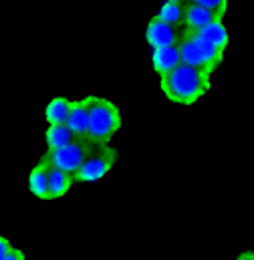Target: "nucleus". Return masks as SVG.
Wrapping results in <instances>:
<instances>
[{
	"label": "nucleus",
	"mask_w": 254,
	"mask_h": 260,
	"mask_svg": "<svg viewBox=\"0 0 254 260\" xmlns=\"http://www.w3.org/2000/svg\"><path fill=\"white\" fill-rule=\"evenodd\" d=\"M51 161L45 155L28 174V192L39 200H51V184H49Z\"/></svg>",
	"instance_id": "obj_7"
},
{
	"label": "nucleus",
	"mask_w": 254,
	"mask_h": 260,
	"mask_svg": "<svg viewBox=\"0 0 254 260\" xmlns=\"http://www.w3.org/2000/svg\"><path fill=\"white\" fill-rule=\"evenodd\" d=\"M198 35H200L204 41H208L210 45H214L216 49H222V51H226L228 41H230L228 28H226V24H224V20H222V18L212 20V22H210L208 26H204Z\"/></svg>",
	"instance_id": "obj_11"
},
{
	"label": "nucleus",
	"mask_w": 254,
	"mask_h": 260,
	"mask_svg": "<svg viewBox=\"0 0 254 260\" xmlns=\"http://www.w3.org/2000/svg\"><path fill=\"white\" fill-rule=\"evenodd\" d=\"M75 137V133L69 129V125H49V129L45 131V143H47V149L53 151V149H59L67 143H71Z\"/></svg>",
	"instance_id": "obj_14"
},
{
	"label": "nucleus",
	"mask_w": 254,
	"mask_h": 260,
	"mask_svg": "<svg viewBox=\"0 0 254 260\" xmlns=\"http://www.w3.org/2000/svg\"><path fill=\"white\" fill-rule=\"evenodd\" d=\"M224 18L222 14H216L200 4L186 2V14H184V32H200L204 26H208L212 20Z\"/></svg>",
	"instance_id": "obj_8"
},
{
	"label": "nucleus",
	"mask_w": 254,
	"mask_h": 260,
	"mask_svg": "<svg viewBox=\"0 0 254 260\" xmlns=\"http://www.w3.org/2000/svg\"><path fill=\"white\" fill-rule=\"evenodd\" d=\"M164 2H176V4H186L188 0H164Z\"/></svg>",
	"instance_id": "obj_20"
},
{
	"label": "nucleus",
	"mask_w": 254,
	"mask_h": 260,
	"mask_svg": "<svg viewBox=\"0 0 254 260\" xmlns=\"http://www.w3.org/2000/svg\"><path fill=\"white\" fill-rule=\"evenodd\" d=\"M180 65H182V55H180L178 45L176 47H164V49L151 51V67H153V71L160 77L168 75L170 71H174L176 67Z\"/></svg>",
	"instance_id": "obj_9"
},
{
	"label": "nucleus",
	"mask_w": 254,
	"mask_h": 260,
	"mask_svg": "<svg viewBox=\"0 0 254 260\" xmlns=\"http://www.w3.org/2000/svg\"><path fill=\"white\" fill-rule=\"evenodd\" d=\"M178 49L182 55V63L206 69L210 73H214L224 59V51L204 41L198 32H184L178 43Z\"/></svg>",
	"instance_id": "obj_3"
},
{
	"label": "nucleus",
	"mask_w": 254,
	"mask_h": 260,
	"mask_svg": "<svg viewBox=\"0 0 254 260\" xmlns=\"http://www.w3.org/2000/svg\"><path fill=\"white\" fill-rule=\"evenodd\" d=\"M67 125H69V129L75 133V137L89 139V109H87L85 97L79 99V101H73Z\"/></svg>",
	"instance_id": "obj_10"
},
{
	"label": "nucleus",
	"mask_w": 254,
	"mask_h": 260,
	"mask_svg": "<svg viewBox=\"0 0 254 260\" xmlns=\"http://www.w3.org/2000/svg\"><path fill=\"white\" fill-rule=\"evenodd\" d=\"M184 14H186V4H176V2H162L157 8V18L184 28Z\"/></svg>",
	"instance_id": "obj_15"
},
{
	"label": "nucleus",
	"mask_w": 254,
	"mask_h": 260,
	"mask_svg": "<svg viewBox=\"0 0 254 260\" xmlns=\"http://www.w3.org/2000/svg\"><path fill=\"white\" fill-rule=\"evenodd\" d=\"M182 35H184V28L174 26V24H170V22L157 18V16H153V18L147 22L145 32H143L145 43H147L153 51H155V49H164V47H176V45L180 43Z\"/></svg>",
	"instance_id": "obj_6"
},
{
	"label": "nucleus",
	"mask_w": 254,
	"mask_h": 260,
	"mask_svg": "<svg viewBox=\"0 0 254 260\" xmlns=\"http://www.w3.org/2000/svg\"><path fill=\"white\" fill-rule=\"evenodd\" d=\"M188 2L200 4V6H204V8H208V10L216 12V14H222V16L228 10V0H188Z\"/></svg>",
	"instance_id": "obj_16"
},
{
	"label": "nucleus",
	"mask_w": 254,
	"mask_h": 260,
	"mask_svg": "<svg viewBox=\"0 0 254 260\" xmlns=\"http://www.w3.org/2000/svg\"><path fill=\"white\" fill-rule=\"evenodd\" d=\"M236 260H254V252H242V254H238Z\"/></svg>",
	"instance_id": "obj_19"
},
{
	"label": "nucleus",
	"mask_w": 254,
	"mask_h": 260,
	"mask_svg": "<svg viewBox=\"0 0 254 260\" xmlns=\"http://www.w3.org/2000/svg\"><path fill=\"white\" fill-rule=\"evenodd\" d=\"M71 105L73 101H69L67 97H55L47 103L45 107V119L49 125H63L69 119V113H71Z\"/></svg>",
	"instance_id": "obj_13"
},
{
	"label": "nucleus",
	"mask_w": 254,
	"mask_h": 260,
	"mask_svg": "<svg viewBox=\"0 0 254 260\" xmlns=\"http://www.w3.org/2000/svg\"><path fill=\"white\" fill-rule=\"evenodd\" d=\"M0 260H26V256H24L22 250H12L10 254H6L4 258H0Z\"/></svg>",
	"instance_id": "obj_18"
},
{
	"label": "nucleus",
	"mask_w": 254,
	"mask_h": 260,
	"mask_svg": "<svg viewBox=\"0 0 254 260\" xmlns=\"http://www.w3.org/2000/svg\"><path fill=\"white\" fill-rule=\"evenodd\" d=\"M85 101L89 109V139L95 145H107L121 129V113L117 105L97 95H87Z\"/></svg>",
	"instance_id": "obj_2"
},
{
	"label": "nucleus",
	"mask_w": 254,
	"mask_h": 260,
	"mask_svg": "<svg viewBox=\"0 0 254 260\" xmlns=\"http://www.w3.org/2000/svg\"><path fill=\"white\" fill-rule=\"evenodd\" d=\"M95 147H101V145H95L91 139H73L71 143H67L59 149H53V151H47V157L51 164H55L57 168H61L69 174H77V170L85 164V159L89 157V153L95 149Z\"/></svg>",
	"instance_id": "obj_5"
},
{
	"label": "nucleus",
	"mask_w": 254,
	"mask_h": 260,
	"mask_svg": "<svg viewBox=\"0 0 254 260\" xmlns=\"http://www.w3.org/2000/svg\"><path fill=\"white\" fill-rule=\"evenodd\" d=\"M49 184H51V200H57V198H63L65 194H69V190L75 184V178H73V174H69L61 168H57L55 164H51Z\"/></svg>",
	"instance_id": "obj_12"
},
{
	"label": "nucleus",
	"mask_w": 254,
	"mask_h": 260,
	"mask_svg": "<svg viewBox=\"0 0 254 260\" xmlns=\"http://www.w3.org/2000/svg\"><path fill=\"white\" fill-rule=\"evenodd\" d=\"M210 87L212 73L188 63H182L168 75L160 77L162 95L176 105H194L210 91Z\"/></svg>",
	"instance_id": "obj_1"
},
{
	"label": "nucleus",
	"mask_w": 254,
	"mask_h": 260,
	"mask_svg": "<svg viewBox=\"0 0 254 260\" xmlns=\"http://www.w3.org/2000/svg\"><path fill=\"white\" fill-rule=\"evenodd\" d=\"M117 161V151L109 145H101V147H95L89 157L85 159V164L77 170V174L73 176L75 182L79 184H93V182H99L103 180L115 166Z\"/></svg>",
	"instance_id": "obj_4"
},
{
	"label": "nucleus",
	"mask_w": 254,
	"mask_h": 260,
	"mask_svg": "<svg viewBox=\"0 0 254 260\" xmlns=\"http://www.w3.org/2000/svg\"><path fill=\"white\" fill-rule=\"evenodd\" d=\"M14 248H12V244H10V240L6 238V236H2L0 238V258H4L6 254H10Z\"/></svg>",
	"instance_id": "obj_17"
}]
</instances>
